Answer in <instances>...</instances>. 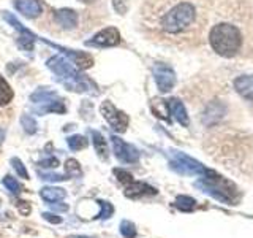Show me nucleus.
I'll use <instances>...</instances> for the list:
<instances>
[{
	"label": "nucleus",
	"mask_w": 253,
	"mask_h": 238,
	"mask_svg": "<svg viewBox=\"0 0 253 238\" xmlns=\"http://www.w3.org/2000/svg\"><path fill=\"white\" fill-rule=\"evenodd\" d=\"M40 195H42L43 200L49 202V203H55L59 200H63L65 198V190L60 187H43L40 190Z\"/></svg>",
	"instance_id": "16"
},
{
	"label": "nucleus",
	"mask_w": 253,
	"mask_h": 238,
	"mask_svg": "<svg viewBox=\"0 0 253 238\" xmlns=\"http://www.w3.org/2000/svg\"><path fill=\"white\" fill-rule=\"evenodd\" d=\"M113 6L116 8L117 13L124 14L126 10H128V3H126V0H113Z\"/></svg>",
	"instance_id": "31"
},
{
	"label": "nucleus",
	"mask_w": 253,
	"mask_h": 238,
	"mask_svg": "<svg viewBox=\"0 0 253 238\" xmlns=\"http://www.w3.org/2000/svg\"><path fill=\"white\" fill-rule=\"evenodd\" d=\"M57 99H60L59 95L55 92H52V91H49V89H40L35 94L30 95L32 102H34V103H43V105H44V103L52 102V100H57Z\"/></svg>",
	"instance_id": "18"
},
{
	"label": "nucleus",
	"mask_w": 253,
	"mask_h": 238,
	"mask_svg": "<svg viewBox=\"0 0 253 238\" xmlns=\"http://www.w3.org/2000/svg\"><path fill=\"white\" fill-rule=\"evenodd\" d=\"M37 111L40 115H44V113H60L62 115V113H65L67 108H65V105H63V102L60 99H57V100H52L49 103H44V105H42Z\"/></svg>",
	"instance_id": "19"
},
{
	"label": "nucleus",
	"mask_w": 253,
	"mask_h": 238,
	"mask_svg": "<svg viewBox=\"0 0 253 238\" xmlns=\"http://www.w3.org/2000/svg\"><path fill=\"white\" fill-rule=\"evenodd\" d=\"M196 21V8L187 0H180L158 14L157 27L166 35H180L188 30Z\"/></svg>",
	"instance_id": "1"
},
{
	"label": "nucleus",
	"mask_w": 253,
	"mask_h": 238,
	"mask_svg": "<svg viewBox=\"0 0 253 238\" xmlns=\"http://www.w3.org/2000/svg\"><path fill=\"white\" fill-rule=\"evenodd\" d=\"M114 175L117 177V179L122 182V184H125V186H128L131 181H134L133 179V177L128 173V172H125V170H121V169H116L114 170Z\"/></svg>",
	"instance_id": "27"
},
{
	"label": "nucleus",
	"mask_w": 253,
	"mask_h": 238,
	"mask_svg": "<svg viewBox=\"0 0 253 238\" xmlns=\"http://www.w3.org/2000/svg\"><path fill=\"white\" fill-rule=\"evenodd\" d=\"M46 65L51 71H54V75L57 76L59 81L65 86L68 91L95 92V89H97V86L93 84L92 79L81 75L67 59L60 58V56H52V58L46 62Z\"/></svg>",
	"instance_id": "2"
},
{
	"label": "nucleus",
	"mask_w": 253,
	"mask_h": 238,
	"mask_svg": "<svg viewBox=\"0 0 253 238\" xmlns=\"http://www.w3.org/2000/svg\"><path fill=\"white\" fill-rule=\"evenodd\" d=\"M98 203L101 205V213L98 214V218H101V219H108L111 214L114 213V208H113V205L111 203H108V202H105V200H98Z\"/></svg>",
	"instance_id": "29"
},
{
	"label": "nucleus",
	"mask_w": 253,
	"mask_h": 238,
	"mask_svg": "<svg viewBox=\"0 0 253 238\" xmlns=\"http://www.w3.org/2000/svg\"><path fill=\"white\" fill-rule=\"evenodd\" d=\"M65 169H67V177L68 178H73V177H81L83 170H81V165H79L75 159H68L67 164H65Z\"/></svg>",
	"instance_id": "22"
},
{
	"label": "nucleus",
	"mask_w": 253,
	"mask_h": 238,
	"mask_svg": "<svg viewBox=\"0 0 253 238\" xmlns=\"http://www.w3.org/2000/svg\"><path fill=\"white\" fill-rule=\"evenodd\" d=\"M209 42L212 50L218 56L223 58H233L241 51L242 46V35L241 30L233 24L220 22L213 26L209 34Z\"/></svg>",
	"instance_id": "3"
},
{
	"label": "nucleus",
	"mask_w": 253,
	"mask_h": 238,
	"mask_svg": "<svg viewBox=\"0 0 253 238\" xmlns=\"http://www.w3.org/2000/svg\"><path fill=\"white\" fill-rule=\"evenodd\" d=\"M11 165L14 167V170L18 172V175H21L22 178H29V173H27V170H26V167H24V164L21 162V159H18V157H13L11 159Z\"/></svg>",
	"instance_id": "28"
},
{
	"label": "nucleus",
	"mask_w": 253,
	"mask_h": 238,
	"mask_svg": "<svg viewBox=\"0 0 253 238\" xmlns=\"http://www.w3.org/2000/svg\"><path fill=\"white\" fill-rule=\"evenodd\" d=\"M100 113L106 119V122L111 125V129L116 132L124 133L126 130V127H128V122H130L128 116H126L124 111L117 110L114 107V103H111L109 100L103 102L100 105Z\"/></svg>",
	"instance_id": "6"
},
{
	"label": "nucleus",
	"mask_w": 253,
	"mask_h": 238,
	"mask_svg": "<svg viewBox=\"0 0 253 238\" xmlns=\"http://www.w3.org/2000/svg\"><path fill=\"white\" fill-rule=\"evenodd\" d=\"M169 157H171L169 161L171 169L180 175H190V177L200 175V177H203L206 170H208L201 162L195 161L193 157L180 153V151H169Z\"/></svg>",
	"instance_id": "5"
},
{
	"label": "nucleus",
	"mask_w": 253,
	"mask_h": 238,
	"mask_svg": "<svg viewBox=\"0 0 253 238\" xmlns=\"http://www.w3.org/2000/svg\"><path fill=\"white\" fill-rule=\"evenodd\" d=\"M43 218H44L46 221L52 222V224H59V222H62V219H60L59 216H55V214H52V213H44V214H43Z\"/></svg>",
	"instance_id": "33"
},
{
	"label": "nucleus",
	"mask_w": 253,
	"mask_h": 238,
	"mask_svg": "<svg viewBox=\"0 0 253 238\" xmlns=\"http://www.w3.org/2000/svg\"><path fill=\"white\" fill-rule=\"evenodd\" d=\"M157 189L146 184V182L141 181H131L128 186L125 187V195L128 198H139V197H146V195H155Z\"/></svg>",
	"instance_id": "13"
},
{
	"label": "nucleus",
	"mask_w": 253,
	"mask_h": 238,
	"mask_svg": "<svg viewBox=\"0 0 253 238\" xmlns=\"http://www.w3.org/2000/svg\"><path fill=\"white\" fill-rule=\"evenodd\" d=\"M40 165H42V167H47V169H54V167L59 165V161L55 157H49V159H44V161L40 162Z\"/></svg>",
	"instance_id": "32"
},
{
	"label": "nucleus",
	"mask_w": 253,
	"mask_h": 238,
	"mask_svg": "<svg viewBox=\"0 0 253 238\" xmlns=\"http://www.w3.org/2000/svg\"><path fill=\"white\" fill-rule=\"evenodd\" d=\"M234 89L241 97L253 102V75H242L234 79Z\"/></svg>",
	"instance_id": "14"
},
{
	"label": "nucleus",
	"mask_w": 253,
	"mask_h": 238,
	"mask_svg": "<svg viewBox=\"0 0 253 238\" xmlns=\"http://www.w3.org/2000/svg\"><path fill=\"white\" fill-rule=\"evenodd\" d=\"M121 234L125 238H134V237H136V227H134V224H133V222H130V221H122Z\"/></svg>",
	"instance_id": "25"
},
{
	"label": "nucleus",
	"mask_w": 253,
	"mask_h": 238,
	"mask_svg": "<svg viewBox=\"0 0 253 238\" xmlns=\"http://www.w3.org/2000/svg\"><path fill=\"white\" fill-rule=\"evenodd\" d=\"M70 238H93V237H84V235H75V237H70Z\"/></svg>",
	"instance_id": "35"
},
{
	"label": "nucleus",
	"mask_w": 253,
	"mask_h": 238,
	"mask_svg": "<svg viewBox=\"0 0 253 238\" xmlns=\"http://www.w3.org/2000/svg\"><path fill=\"white\" fill-rule=\"evenodd\" d=\"M54 19L59 24L62 29L71 30L78 26V13L75 10H70V8H62V10L54 11Z\"/></svg>",
	"instance_id": "12"
},
{
	"label": "nucleus",
	"mask_w": 253,
	"mask_h": 238,
	"mask_svg": "<svg viewBox=\"0 0 253 238\" xmlns=\"http://www.w3.org/2000/svg\"><path fill=\"white\" fill-rule=\"evenodd\" d=\"M13 89H11V86L8 84V81L3 78V76H0V107H5L8 105L11 100H13Z\"/></svg>",
	"instance_id": "20"
},
{
	"label": "nucleus",
	"mask_w": 253,
	"mask_h": 238,
	"mask_svg": "<svg viewBox=\"0 0 253 238\" xmlns=\"http://www.w3.org/2000/svg\"><path fill=\"white\" fill-rule=\"evenodd\" d=\"M166 105H168V110H169V113L174 116V119L180 124V125H184L187 127L188 125V115H187V110L184 107V103H182L179 99L176 97H172L169 99L168 102H166Z\"/></svg>",
	"instance_id": "15"
},
{
	"label": "nucleus",
	"mask_w": 253,
	"mask_h": 238,
	"mask_svg": "<svg viewBox=\"0 0 253 238\" xmlns=\"http://www.w3.org/2000/svg\"><path fill=\"white\" fill-rule=\"evenodd\" d=\"M47 45H51L52 48H55V50H59L60 53H63L79 68H90L93 65V59H92L90 54L79 53V51H75V50H67V48L59 46V45H54V43H49V42H47Z\"/></svg>",
	"instance_id": "10"
},
{
	"label": "nucleus",
	"mask_w": 253,
	"mask_h": 238,
	"mask_svg": "<svg viewBox=\"0 0 253 238\" xmlns=\"http://www.w3.org/2000/svg\"><path fill=\"white\" fill-rule=\"evenodd\" d=\"M121 34L116 27H106L100 30L98 34H95L92 38L85 42V46L92 48H113L121 43Z\"/></svg>",
	"instance_id": "8"
},
{
	"label": "nucleus",
	"mask_w": 253,
	"mask_h": 238,
	"mask_svg": "<svg viewBox=\"0 0 253 238\" xmlns=\"http://www.w3.org/2000/svg\"><path fill=\"white\" fill-rule=\"evenodd\" d=\"M198 189H201L204 194L211 195L212 198L221 202V203H231L234 205L239 192H237L236 186L231 181H228L221 175L215 173L213 170H206V173L201 177L200 181H196L195 184Z\"/></svg>",
	"instance_id": "4"
},
{
	"label": "nucleus",
	"mask_w": 253,
	"mask_h": 238,
	"mask_svg": "<svg viewBox=\"0 0 253 238\" xmlns=\"http://www.w3.org/2000/svg\"><path fill=\"white\" fill-rule=\"evenodd\" d=\"M14 8L27 19L38 18L43 13V6L38 0H14Z\"/></svg>",
	"instance_id": "11"
},
{
	"label": "nucleus",
	"mask_w": 253,
	"mask_h": 238,
	"mask_svg": "<svg viewBox=\"0 0 253 238\" xmlns=\"http://www.w3.org/2000/svg\"><path fill=\"white\" fill-rule=\"evenodd\" d=\"M3 184H5V187L8 189V190H11L13 194H18V192H21V184L18 181H16L13 177H5L3 178Z\"/></svg>",
	"instance_id": "26"
},
{
	"label": "nucleus",
	"mask_w": 253,
	"mask_h": 238,
	"mask_svg": "<svg viewBox=\"0 0 253 238\" xmlns=\"http://www.w3.org/2000/svg\"><path fill=\"white\" fill-rule=\"evenodd\" d=\"M174 205H176V208L180 211H192V210H195L196 202H195V198L188 197V195H179L176 198V202H174Z\"/></svg>",
	"instance_id": "21"
},
{
	"label": "nucleus",
	"mask_w": 253,
	"mask_h": 238,
	"mask_svg": "<svg viewBox=\"0 0 253 238\" xmlns=\"http://www.w3.org/2000/svg\"><path fill=\"white\" fill-rule=\"evenodd\" d=\"M152 71L160 92H169L176 86V73H174V70L169 65H166V63H155Z\"/></svg>",
	"instance_id": "7"
},
{
	"label": "nucleus",
	"mask_w": 253,
	"mask_h": 238,
	"mask_svg": "<svg viewBox=\"0 0 253 238\" xmlns=\"http://www.w3.org/2000/svg\"><path fill=\"white\" fill-rule=\"evenodd\" d=\"M90 135H92L93 146H95V151H97V154L103 159V161H106L108 159V143H106V140L103 138V135L100 132L92 130Z\"/></svg>",
	"instance_id": "17"
},
{
	"label": "nucleus",
	"mask_w": 253,
	"mask_h": 238,
	"mask_svg": "<svg viewBox=\"0 0 253 238\" xmlns=\"http://www.w3.org/2000/svg\"><path fill=\"white\" fill-rule=\"evenodd\" d=\"M51 206H52V210H55V211H67L68 210V206L67 205H55V203H51Z\"/></svg>",
	"instance_id": "34"
},
{
	"label": "nucleus",
	"mask_w": 253,
	"mask_h": 238,
	"mask_svg": "<svg viewBox=\"0 0 253 238\" xmlns=\"http://www.w3.org/2000/svg\"><path fill=\"white\" fill-rule=\"evenodd\" d=\"M38 175H40V177H42V179H44V181H65V179H68L67 175L43 173V172H38Z\"/></svg>",
	"instance_id": "30"
},
{
	"label": "nucleus",
	"mask_w": 253,
	"mask_h": 238,
	"mask_svg": "<svg viewBox=\"0 0 253 238\" xmlns=\"http://www.w3.org/2000/svg\"><path fill=\"white\" fill-rule=\"evenodd\" d=\"M21 124L24 127V130H26L27 133H35L37 132V121L32 116L29 115H24L21 118Z\"/></svg>",
	"instance_id": "24"
},
{
	"label": "nucleus",
	"mask_w": 253,
	"mask_h": 238,
	"mask_svg": "<svg viewBox=\"0 0 253 238\" xmlns=\"http://www.w3.org/2000/svg\"><path fill=\"white\" fill-rule=\"evenodd\" d=\"M68 146L73 149V151H79L87 146V140L83 135H73V137L68 138Z\"/></svg>",
	"instance_id": "23"
},
{
	"label": "nucleus",
	"mask_w": 253,
	"mask_h": 238,
	"mask_svg": "<svg viewBox=\"0 0 253 238\" xmlns=\"http://www.w3.org/2000/svg\"><path fill=\"white\" fill-rule=\"evenodd\" d=\"M81 2H85V3H92V2H95V0H81Z\"/></svg>",
	"instance_id": "36"
},
{
	"label": "nucleus",
	"mask_w": 253,
	"mask_h": 238,
	"mask_svg": "<svg viewBox=\"0 0 253 238\" xmlns=\"http://www.w3.org/2000/svg\"><path fill=\"white\" fill-rule=\"evenodd\" d=\"M111 143H113L116 157L121 162H124V164H134V162L139 161V151L134 148L133 145H128V143H125L122 138L116 137V135L111 137Z\"/></svg>",
	"instance_id": "9"
}]
</instances>
